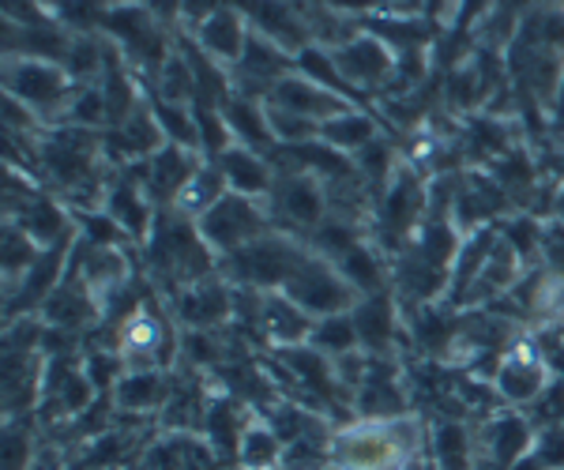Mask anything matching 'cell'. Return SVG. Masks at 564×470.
<instances>
[{
    "label": "cell",
    "instance_id": "d6a6232c",
    "mask_svg": "<svg viewBox=\"0 0 564 470\" xmlns=\"http://www.w3.org/2000/svg\"><path fill=\"white\" fill-rule=\"evenodd\" d=\"M218 8H226L223 0H181V15H185V20L196 26V31H199V26H204L207 20H212Z\"/></svg>",
    "mask_w": 564,
    "mask_h": 470
},
{
    "label": "cell",
    "instance_id": "836d02e7",
    "mask_svg": "<svg viewBox=\"0 0 564 470\" xmlns=\"http://www.w3.org/2000/svg\"><path fill=\"white\" fill-rule=\"evenodd\" d=\"M553 124L557 129H564V72H561V87H557V98H553Z\"/></svg>",
    "mask_w": 564,
    "mask_h": 470
},
{
    "label": "cell",
    "instance_id": "74e56055",
    "mask_svg": "<svg viewBox=\"0 0 564 470\" xmlns=\"http://www.w3.org/2000/svg\"><path fill=\"white\" fill-rule=\"evenodd\" d=\"M561 15H564V12H561Z\"/></svg>",
    "mask_w": 564,
    "mask_h": 470
},
{
    "label": "cell",
    "instance_id": "6da1fadb",
    "mask_svg": "<svg viewBox=\"0 0 564 470\" xmlns=\"http://www.w3.org/2000/svg\"><path fill=\"white\" fill-rule=\"evenodd\" d=\"M324 459L332 470H411L425 459V426L417 414L395 422L350 418L332 429Z\"/></svg>",
    "mask_w": 564,
    "mask_h": 470
},
{
    "label": "cell",
    "instance_id": "d6986e66",
    "mask_svg": "<svg viewBox=\"0 0 564 470\" xmlns=\"http://www.w3.org/2000/svg\"><path fill=\"white\" fill-rule=\"evenodd\" d=\"M174 387V369H124V376L109 392L117 418H159Z\"/></svg>",
    "mask_w": 564,
    "mask_h": 470
},
{
    "label": "cell",
    "instance_id": "603a6c76",
    "mask_svg": "<svg viewBox=\"0 0 564 470\" xmlns=\"http://www.w3.org/2000/svg\"><path fill=\"white\" fill-rule=\"evenodd\" d=\"M313 324H316L313 316H308L286 291H263L260 331H263V339H268L275 350L305 347L308 336H313Z\"/></svg>",
    "mask_w": 564,
    "mask_h": 470
},
{
    "label": "cell",
    "instance_id": "e575fe53",
    "mask_svg": "<svg viewBox=\"0 0 564 470\" xmlns=\"http://www.w3.org/2000/svg\"><path fill=\"white\" fill-rule=\"evenodd\" d=\"M316 470H332V467H316Z\"/></svg>",
    "mask_w": 564,
    "mask_h": 470
},
{
    "label": "cell",
    "instance_id": "4fadbf2b",
    "mask_svg": "<svg viewBox=\"0 0 564 470\" xmlns=\"http://www.w3.org/2000/svg\"><path fill=\"white\" fill-rule=\"evenodd\" d=\"M327 53H332L335 68H339V76L347 79L354 95H361V90H377L380 84H388L391 72H395V50L377 39V34H358V39L350 42H335L327 45Z\"/></svg>",
    "mask_w": 564,
    "mask_h": 470
},
{
    "label": "cell",
    "instance_id": "5bb4252c",
    "mask_svg": "<svg viewBox=\"0 0 564 470\" xmlns=\"http://www.w3.org/2000/svg\"><path fill=\"white\" fill-rule=\"evenodd\" d=\"M263 102L275 106V110L305 117V121H316V124L332 121V117H339V113L358 110V102H354V98L339 95V90H332L324 84H316V79L302 76L297 68L290 72V76H282L279 84L271 87V95L263 98Z\"/></svg>",
    "mask_w": 564,
    "mask_h": 470
},
{
    "label": "cell",
    "instance_id": "f546056e",
    "mask_svg": "<svg viewBox=\"0 0 564 470\" xmlns=\"http://www.w3.org/2000/svg\"><path fill=\"white\" fill-rule=\"evenodd\" d=\"M321 140L327 147L343 151V155H358V151H366L372 140H380V121L366 110H350V113H339L332 117V121L321 124Z\"/></svg>",
    "mask_w": 564,
    "mask_h": 470
},
{
    "label": "cell",
    "instance_id": "7a4b0ae2",
    "mask_svg": "<svg viewBox=\"0 0 564 470\" xmlns=\"http://www.w3.org/2000/svg\"><path fill=\"white\" fill-rule=\"evenodd\" d=\"M148 267L159 283L170 286V294H181L188 286L204 283V278L218 275V256L212 252L204 238H199V226L177 211H159L151 241L143 245Z\"/></svg>",
    "mask_w": 564,
    "mask_h": 470
},
{
    "label": "cell",
    "instance_id": "1f68e13d",
    "mask_svg": "<svg viewBox=\"0 0 564 470\" xmlns=\"http://www.w3.org/2000/svg\"><path fill=\"white\" fill-rule=\"evenodd\" d=\"M308 347L324 350L327 358H343L361 350L358 342V328H354V316L339 313V316H324V320L313 324V336H308Z\"/></svg>",
    "mask_w": 564,
    "mask_h": 470
},
{
    "label": "cell",
    "instance_id": "484cf974",
    "mask_svg": "<svg viewBox=\"0 0 564 470\" xmlns=\"http://www.w3.org/2000/svg\"><path fill=\"white\" fill-rule=\"evenodd\" d=\"M223 117H226V124H230L234 143H245V147L260 151V155L275 151V135H271V124H268V106H263L260 98H249L234 90L223 102Z\"/></svg>",
    "mask_w": 564,
    "mask_h": 470
},
{
    "label": "cell",
    "instance_id": "4dcf8cb0",
    "mask_svg": "<svg viewBox=\"0 0 564 470\" xmlns=\"http://www.w3.org/2000/svg\"><path fill=\"white\" fill-rule=\"evenodd\" d=\"M42 245L31 238V233H23L15 222H4V294H12L15 286L23 283L26 275L34 271V264L42 260Z\"/></svg>",
    "mask_w": 564,
    "mask_h": 470
},
{
    "label": "cell",
    "instance_id": "f1b7e54d",
    "mask_svg": "<svg viewBox=\"0 0 564 470\" xmlns=\"http://www.w3.org/2000/svg\"><path fill=\"white\" fill-rule=\"evenodd\" d=\"M226 193H230V185H226L223 170H218L215 162L207 159L204 166H199L196 174H193V181H188V185L181 188V196L174 200V207H170V211H177V215H185V219L199 222L218 200H223Z\"/></svg>",
    "mask_w": 564,
    "mask_h": 470
},
{
    "label": "cell",
    "instance_id": "ba28073f",
    "mask_svg": "<svg viewBox=\"0 0 564 470\" xmlns=\"http://www.w3.org/2000/svg\"><path fill=\"white\" fill-rule=\"evenodd\" d=\"M290 297H294L302 309L313 316V320H324V316H339L350 313L354 305L361 302V294L343 278V271L335 267V260L321 256V252H308L305 264L294 271L286 286H282Z\"/></svg>",
    "mask_w": 564,
    "mask_h": 470
},
{
    "label": "cell",
    "instance_id": "9c48e42d",
    "mask_svg": "<svg viewBox=\"0 0 564 470\" xmlns=\"http://www.w3.org/2000/svg\"><path fill=\"white\" fill-rule=\"evenodd\" d=\"M102 31L117 42V50H121L124 61L148 68L151 76L166 65V57H170L166 39H162L159 23H154V12L148 4L129 0V4L109 8L106 20H102Z\"/></svg>",
    "mask_w": 564,
    "mask_h": 470
},
{
    "label": "cell",
    "instance_id": "2e32d148",
    "mask_svg": "<svg viewBox=\"0 0 564 470\" xmlns=\"http://www.w3.org/2000/svg\"><path fill=\"white\" fill-rule=\"evenodd\" d=\"M204 155L199 151H188V147H177V143H166V147H159L151 159L143 162H132L135 174H140L143 188H148V196L154 204H159V211H166V207H174V200L181 196V188L193 181V174L199 166H204Z\"/></svg>",
    "mask_w": 564,
    "mask_h": 470
},
{
    "label": "cell",
    "instance_id": "7c38bea8",
    "mask_svg": "<svg viewBox=\"0 0 564 470\" xmlns=\"http://www.w3.org/2000/svg\"><path fill=\"white\" fill-rule=\"evenodd\" d=\"M354 328H358V342L369 358H391L399 350V342L406 336V320H403V305H399L395 291H380L361 297L350 309Z\"/></svg>",
    "mask_w": 564,
    "mask_h": 470
},
{
    "label": "cell",
    "instance_id": "ac0fdd59",
    "mask_svg": "<svg viewBox=\"0 0 564 470\" xmlns=\"http://www.w3.org/2000/svg\"><path fill=\"white\" fill-rule=\"evenodd\" d=\"M425 459L436 470H478L481 451H478V429L475 422L456 418V414H441L436 422L425 426Z\"/></svg>",
    "mask_w": 564,
    "mask_h": 470
},
{
    "label": "cell",
    "instance_id": "9a60e30c",
    "mask_svg": "<svg viewBox=\"0 0 564 470\" xmlns=\"http://www.w3.org/2000/svg\"><path fill=\"white\" fill-rule=\"evenodd\" d=\"M350 411H354V418H369V422H395V418L414 414L403 373L391 365V358L369 361V373H366V381H361L358 395H354Z\"/></svg>",
    "mask_w": 564,
    "mask_h": 470
},
{
    "label": "cell",
    "instance_id": "7402d4cb",
    "mask_svg": "<svg viewBox=\"0 0 564 470\" xmlns=\"http://www.w3.org/2000/svg\"><path fill=\"white\" fill-rule=\"evenodd\" d=\"M286 440L263 411H249L234 451V470H286Z\"/></svg>",
    "mask_w": 564,
    "mask_h": 470
},
{
    "label": "cell",
    "instance_id": "d590c367",
    "mask_svg": "<svg viewBox=\"0 0 564 470\" xmlns=\"http://www.w3.org/2000/svg\"><path fill=\"white\" fill-rule=\"evenodd\" d=\"M478 470H489V467H478Z\"/></svg>",
    "mask_w": 564,
    "mask_h": 470
},
{
    "label": "cell",
    "instance_id": "83f0119b",
    "mask_svg": "<svg viewBox=\"0 0 564 470\" xmlns=\"http://www.w3.org/2000/svg\"><path fill=\"white\" fill-rule=\"evenodd\" d=\"M42 429L34 418H8L0 440V470H34L42 463Z\"/></svg>",
    "mask_w": 564,
    "mask_h": 470
},
{
    "label": "cell",
    "instance_id": "8fae6325",
    "mask_svg": "<svg viewBox=\"0 0 564 470\" xmlns=\"http://www.w3.org/2000/svg\"><path fill=\"white\" fill-rule=\"evenodd\" d=\"M102 207L113 215L117 226L129 233V241L135 249L148 245L151 233H154V222H159V204L148 196L140 174H135V166H121L113 177H109Z\"/></svg>",
    "mask_w": 564,
    "mask_h": 470
},
{
    "label": "cell",
    "instance_id": "d4e9b609",
    "mask_svg": "<svg viewBox=\"0 0 564 470\" xmlns=\"http://www.w3.org/2000/svg\"><path fill=\"white\" fill-rule=\"evenodd\" d=\"M252 26L238 12V8H218V12L196 31V42L204 45V53L218 61L223 68H238L245 57V45H249Z\"/></svg>",
    "mask_w": 564,
    "mask_h": 470
},
{
    "label": "cell",
    "instance_id": "cb8c5ba5",
    "mask_svg": "<svg viewBox=\"0 0 564 470\" xmlns=\"http://www.w3.org/2000/svg\"><path fill=\"white\" fill-rule=\"evenodd\" d=\"M215 166L223 170L230 193L249 196V200H268L271 185H275V166H271V159L245 147V143H230V147L215 159Z\"/></svg>",
    "mask_w": 564,
    "mask_h": 470
},
{
    "label": "cell",
    "instance_id": "8992f818",
    "mask_svg": "<svg viewBox=\"0 0 564 470\" xmlns=\"http://www.w3.org/2000/svg\"><path fill=\"white\" fill-rule=\"evenodd\" d=\"M489 384H494L500 406L531 411V406H539L545 395L553 392L557 381H553L550 358H545L539 347H531V342H512V347L500 354Z\"/></svg>",
    "mask_w": 564,
    "mask_h": 470
},
{
    "label": "cell",
    "instance_id": "3957f363",
    "mask_svg": "<svg viewBox=\"0 0 564 470\" xmlns=\"http://www.w3.org/2000/svg\"><path fill=\"white\" fill-rule=\"evenodd\" d=\"M308 252L313 249H308L305 238L271 226L263 238L249 241V245L230 252L226 260H218V271H223L234 286H249V291H282V286L294 278V271L305 264Z\"/></svg>",
    "mask_w": 564,
    "mask_h": 470
},
{
    "label": "cell",
    "instance_id": "52a82bcc",
    "mask_svg": "<svg viewBox=\"0 0 564 470\" xmlns=\"http://www.w3.org/2000/svg\"><path fill=\"white\" fill-rule=\"evenodd\" d=\"M196 226H199V238L212 245L215 256L226 260L230 252H238V249L249 245V241L263 238L275 222H271L268 204L263 200H249V196L226 193Z\"/></svg>",
    "mask_w": 564,
    "mask_h": 470
},
{
    "label": "cell",
    "instance_id": "ffe728a7",
    "mask_svg": "<svg viewBox=\"0 0 564 470\" xmlns=\"http://www.w3.org/2000/svg\"><path fill=\"white\" fill-rule=\"evenodd\" d=\"M45 328H57V331H68V336H79V331L95 328L102 320V302L87 291V283L79 275H65V283L57 286L50 297L42 302V309L34 313Z\"/></svg>",
    "mask_w": 564,
    "mask_h": 470
},
{
    "label": "cell",
    "instance_id": "4316f807",
    "mask_svg": "<svg viewBox=\"0 0 564 470\" xmlns=\"http://www.w3.org/2000/svg\"><path fill=\"white\" fill-rule=\"evenodd\" d=\"M335 267L343 271V278H347L361 297L380 294L391 286V267L384 264V256H380L369 241H358V245H350L343 256H335Z\"/></svg>",
    "mask_w": 564,
    "mask_h": 470
},
{
    "label": "cell",
    "instance_id": "e0dca14e",
    "mask_svg": "<svg viewBox=\"0 0 564 470\" xmlns=\"http://www.w3.org/2000/svg\"><path fill=\"white\" fill-rule=\"evenodd\" d=\"M234 294L238 291L223 271L174 294V316L181 320V331H218L226 320H234Z\"/></svg>",
    "mask_w": 564,
    "mask_h": 470
},
{
    "label": "cell",
    "instance_id": "44dd1931",
    "mask_svg": "<svg viewBox=\"0 0 564 470\" xmlns=\"http://www.w3.org/2000/svg\"><path fill=\"white\" fill-rule=\"evenodd\" d=\"M72 275H79L87 283V291L106 302L113 297L121 286L132 283V260L129 249H113V245H90L79 238L76 252H72Z\"/></svg>",
    "mask_w": 564,
    "mask_h": 470
},
{
    "label": "cell",
    "instance_id": "277c9868",
    "mask_svg": "<svg viewBox=\"0 0 564 470\" xmlns=\"http://www.w3.org/2000/svg\"><path fill=\"white\" fill-rule=\"evenodd\" d=\"M76 79L68 76V68L61 61L50 57H4V95L20 98L23 106H31L45 124H57L65 106L76 95Z\"/></svg>",
    "mask_w": 564,
    "mask_h": 470
},
{
    "label": "cell",
    "instance_id": "8d00e7d4",
    "mask_svg": "<svg viewBox=\"0 0 564 470\" xmlns=\"http://www.w3.org/2000/svg\"><path fill=\"white\" fill-rule=\"evenodd\" d=\"M72 470H76V467H72Z\"/></svg>",
    "mask_w": 564,
    "mask_h": 470
},
{
    "label": "cell",
    "instance_id": "30bf717a",
    "mask_svg": "<svg viewBox=\"0 0 564 470\" xmlns=\"http://www.w3.org/2000/svg\"><path fill=\"white\" fill-rule=\"evenodd\" d=\"M475 429L481 467L489 470H508L512 463H520L527 451L534 448V437H539V422L527 411H512V406H500V411L478 418Z\"/></svg>",
    "mask_w": 564,
    "mask_h": 470
},
{
    "label": "cell",
    "instance_id": "5b68a950",
    "mask_svg": "<svg viewBox=\"0 0 564 470\" xmlns=\"http://www.w3.org/2000/svg\"><path fill=\"white\" fill-rule=\"evenodd\" d=\"M263 204H268V215L279 230L297 233L305 241L332 215L327 211V185L321 177L302 174V170H275V185Z\"/></svg>",
    "mask_w": 564,
    "mask_h": 470
}]
</instances>
